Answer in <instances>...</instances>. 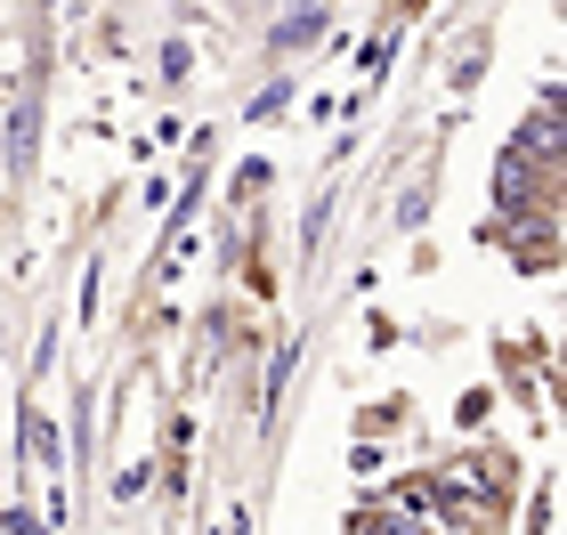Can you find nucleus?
Instances as JSON below:
<instances>
[{
  "instance_id": "1",
  "label": "nucleus",
  "mask_w": 567,
  "mask_h": 535,
  "mask_svg": "<svg viewBox=\"0 0 567 535\" xmlns=\"http://www.w3.org/2000/svg\"><path fill=\"white\" fill-rule=\"evenodd\" d=\"M551 146H559V131H551V97H544V106H535V122H527V155L551 163Z\"/></svg>"
},
{
  "instance_id": "2",
  "label": "nucleus",
  "mask_w": 567,
  "mask_h": 535,
  "mask_svg": "<svg viewBox=\"0 0 567 535\" xmlns=\"http://www.w3.org/2000/svg\"><path fill=\"white\" fill-rule=\"evenodd\" d=\"M24 446H33V463H58V439H49L41 414H24Z\"/></svg>"
}]
</instances>
